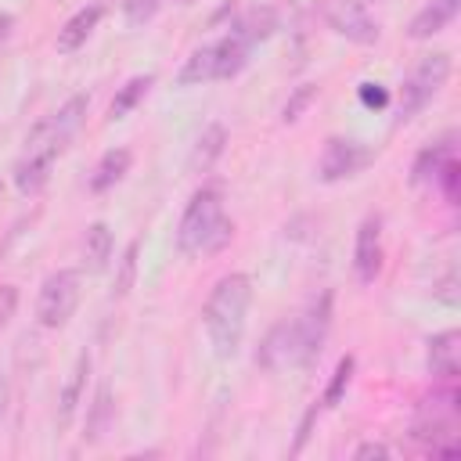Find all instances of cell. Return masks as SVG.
<instances>
[{"label": "cell", "instance_id": "cell-6", "mask_svg": "<svg viewBox=\"0 0 461 461\" xmlns=\"http://www.w3.org/2000/svg\"><path fill=\"white\" fill-rule=\"evenodd\" d=\"M79 303V274L76 270H54L40 285L36 299V321L43 328H61Z\"/></svg>", "mask_w": 461, "mask_h": 461}, {"label": "cell", "instance_id": "cell-19", "mask_svg": "<svg viewBox=\"0 0 461 461\" xmlns=\"http://www.w3.org/2000/svg\"><path fill=\"white\" fill-rule=\"evenodd\" d=\"M108 259H112V230H108V223L97 220V223L86 227V238H83V263H86L90 270H104Z\"/></svg>", "mask_w": 461, "mask_h": 461}, {"label": "cell", "instance_id": "cell-5", "mask_svg": "<svg viewBox=\"0 0 461 461\" xmlns=\"http://www.w3.org/2000/svg\"><path fill=\"white\" fill-rule=\"evenodd\" d=\"M447 76H450V54L447 50H436V54H425L418 65H414V72L403 79V86H400V101H396V122H407V119H414L436 94H439V86L447 83Z\"/></svg>", "mask_w": 461, "mask_h": 461}, {"label": "cell", "instance_id": "cell-11", "mask_svg": "<svg viewBox=\"0 0 461 461\" xmlns=\"http://www.w3.org/2000/svg\"><path fill=\"white\" fill-rule=\"evenodd\" d=\"M86 104H90V97H86V94H76V97H68L54 115H47V119H43V130L50 133V140H54L61 151H65V144L76 137V130L83 126Z\"/></svg>", "mask_w": 461, "mask_h": 461}, {"label": "cell", "instance_id": "cell-18", "mask_svg": "<svg viewBox=\"0 0 461 461\" xmlns=\"http://www.w3.org/2000/svg\"><path fill=\"white\" fill-rule=\"evenodd\" d=\"M450 158H454V144H450V140H439V144L425 148V151L414 158V166H411V184H432V180L439 176V169H443Z\"/></svg>", "mask_w": 461, "mask_h": 461}, {"label": "cell", "instance_id": "cell-24", "mask_svg": "<svg viewBox=\"0 0 461 461\" xmlns=\"http://www.w3.org/2000/svg\"><path fill=\"white\" fill-rule=\"evenodd\" d=\"M133 267H137V241L126 249V256H122V274H119V281H115V295H122L126 288H130V281H133Z\"/></svg>", "mask_w": 461, "mask_h": 461}, {"label": "cell", "instance_id": "cell-14", "mask_svg": "<svg viewBox=\"0 0 461 461\" xmlns=\"http://www.w3.org/2000/svg\"><path fill=\"white\" fill-rule=\"evenodd\" d=\"M457 342H461L457 331H439V335L429 339L425 364H429V375L432 378H443V382H454L457 378V353H461Z\"/></svg>", "mask_w": 461, "mask_h": 461}, {"label": "cell", "instance_id": "cell-2", "mask_svg": "<svg viewBox=\"0 0 461 461\" xmlns=\"http://www.w3.org/2000/svg\"><path fill=\"white\" fill-rule=\"evenodd\" d=\"M249 303H252V281L249 274H223L209 299H205V331L212 342L216 357H234L245 335V317H249Z\"/></svg>", "mask_w": 461, "mask_h": 461}, {"label": "cell", "instance_id": "cell-26", "mask_svg": "<svg viewBox=\"0 0 461 461\" xmlns=\"http://www.w3.org/2000/svg\"><path fill=\"white\" fill-rule=\"evenodd\" d=\"M360 101H364L367 108H385V104H389V94H385L378 83H364V86H360Z\"/></svg>", "mask_w": 461, "mask_h": 461}, {"label": "cell", "instance_id": "cell-8", "mask_svg": "<svg viewBox=\"0 0 461 461\" xmlns=\"http://www.w3.org/2000/svg\"><path fill=\"white\" fill-rule=\"evenodd\" d=\"M324 18L339 36H346V40H353L360 47L378 43V22L367 14L364 0H328Z\"/></svg>", "mask_w": 461, "mask_h": 461}, {"label": "cell", "instance_id": "cell-10", "mask_svg": "<svg viewBox=\"0 0 461 461\" xmlns=\"http://www.w3.org/2000/svg\"><path fill=\"white\" fill-rule=\"evenodd\" d=\"M353 270L360 285H371L382 270V220L367 216L357 230V249H353Z\"/></svg>", "mask_w": 461, "mask_h": 461}, {"label": "cell", "instance_id": "cell-21", "mask_svg": "<svg viewBox=\"0 0 461 461\" xmlns=\"http://www.w3.org/2000/svg\"><path fill=\"white\" fill-rule=\"evenodd\" d=\"M108 425H112V396H108V385H101L97 396H94V403H90L83 439H86V443H97V439L108 432Z\"/></svg>", "mask_w": 461, "mask_h": 461}, {"label": "cell", "instance_id": "cell-1", "mask_svg": "<svg viewBox=\"0 0 461 461\" xmlns=\"http://www.w3.org/2000/svg\"><path fill=\"white\" fill-rule=\"evenodd\" d=\"M328 324H331V295L324 292L306 313H299V317L281 321L277 328H270V335L263 339V346L256 353V364L267 367V371L306 367L321 353L324 335H328Z\"/></svg>", "mask_w": 461, "mask_h": 461}, {"label": "cell", "instance_id": "cell-31", "mask_svg": "<svg viewBox=\"0 0 461 461\" xmlns=\"http://www.w3.org/2000/svg\"><path fill=\"white\" fill-rule=\"evenodd\" d=\"M0 194H4V187H0Z\"/></svg>", "mask_w": 461, "mask_h": 461}, {"label": "cell", "instance_id": "cell-12", "mask_svg": "<svg viewBox=\"0 0 461 461\" xmlns=\"http://www.w3.org/2000/svg\"><path fill=\"white\" fill-rule=\"evenodd\" d=\"M457 7H461V0H429V4L411 18L407 36H411V40H429V36L443 32V29L454 22Z\"/></svg>", "mask_w": 461, "mask_h": 461}, {"label": "cell", "instance_id": "cell-20", "mask_svg": "<svg viewBox=\"0 0 461 461\" xmlns=\"http://www.w3.org/2000/svg\"><path fill=\"white\" fill-rule=\"evenodd\" d=\"M151 83H155V76H133V79H126L122 86H119V94L112 97V108H108V115L112 119H122V115H130L133 108H137V101L151 90Z\"/></svg>", "mask_w": 461, "mask_h": 461}, {"label": "cell", "instance_id": "cell-7", "mask_svg": "<svg viewBox=\"0 0 461 461\" xmlns=\"http://www.w3.org/2000/svg\"><path fill=\"white\" fill-rule=\"evenodd\" d=\"M58 155H61V148L47 137L43 126H36V130L25 137L22 158L14 162V184H18V191H22V194H36V191L47 184L50 166H54Z\"/></svg>", "mask_w": 461, "mask_h": 461}, {"label": "cell", "instance_id": "cell-22", "mask_svg": "<svg viewBox=\"0 0 461 461\" xmlns=\"http://www.w3.org/2000/svg\"><path fill=\"white\" fill-rule=\"evenodd\" d=\"M349 378H353V357H342L339 364H335V371H331V382H328V389H324V407H335L339 400H342V393H346V385H349Z\"/></svg>", "mask_w": 461, "mask_h": 461}, {"label": "cell", "instance_id": "cell-4", "mask_svg": "<svg viewBox=\"0 0 461 461\" xmlns=\"http://www.w3.org/2000/svg\"><path fill=\"white\" fill-rule=\"evenodd\" d=\"M249 47H252V43H249L238 29H230L223 40L198 47V50L184 61V68L176 72V83H180V86H202V83L230 79V76H238V72L245 68Z\"/></svg>", "mask_w": 461, "mask_h": 461}, {"label": "cell", "instance_id": "cell-3", "mask_svg": "<svg viewBox=\"0 0 461 461\" xmlns=\"http://www.w3.org/2000/svg\"><path fill=\"white\" fill-rule=\"evenodd\" d=\"M234 238V223L223 216L220 187H202L191 194L180 227H176V249L184 256H212L227 249Z\"/></svg>", "mask_w": 461, "mask_h": 461}, {"label": "cell", "instance_id": "cell-16", "mask_svg": "<svg viewBox=\"0 0 461 461\" xmlns=\"http://www.w3.org/2000/svg\"><path fill=\"white\" fill-rule=\"evenodd\" d=\"M86 371H90V353H79L65 385H61V396H58V425H68L79 400H83V382H86Z\"/></svg>", "mask_w": 461, "mask_h": 461}, {"label": "cell", "instance_id": "cell-15", "mask_svg": "<svg viewBox=\"0 0 461 461\" xmlns=\"http://www.w3.org/2000/svg\"><path fill=\"white\" fill-rule=\"evenodd\" d=\"M130 162H133V155H130L126 148H108V151L97 158L94 173H90V191H94V194H104L108 187H115V184L126 176Z\"/></svg>", "mask_w": 461, "mask_h": 461}, {"label": "cell", "instance_id": "cell-13", "mask_svg": "<svg viewBox=\"0 0 461 461\" xmlns=\"http://www.w3.org/2000/svg\"><path fill=\"white\" fill-rule=\"evenodd\" d=\"M101 14H104V7L101 4H86V7H79L61 29H58V50L61 54H72V50H79L83 43H86V36L97 29V22H101Z\"/></svg>", "mask_w": 461, "mask_h": 461}, {"label": "cell", "instance_id": "cell-28", "mask_svg": "<svg viewBox=\"0 0 461 461\" xmlns=\"http://www.w3.org/2000/svg\"><path fill=\"white\" fill-rule=\"evenodd\" d=\"M151 11H155V0H130V18H133V22L148 18Z\"/></svg>", "mask_w": 461, "mask_h": 461}, {"label": "cell", "instance_id": "cell-25", "mask_svg": "<svg viewBox=\"0 0 461 461\" xmlns=\"http://www.w3.org/2000/svg\"><path fill=\"white\" fill-rule=\"evenodd\" d=\"M14 306H18V288L14 285H0V328L11 321Z\"/></svg>", "mask_w": 461, "mask_h": 461}, {"label": "cell", "instance_id": "cell-27", "mask_svg": "<svg viewBox=\"0 0 461 461\" xmlns=\"http://www.w3.org/2000/svg\"><path fill=\"white\" fill-rule=\"evenodd\" d=\"M353 457H357V461H367V457H389V447H385V443H360V447L353 450Z\"/></svg>", "mask_w": 461, "mask_h": 461}, {"label": "cell", "instance_id": "cell-23", "mask_svg": "<svg viewBox=\"0 0 461 461\" xmlns=\"http://www.w3.org/2000/svg\"><path fill=\"white\" fill-rule=\"evenodd\" d=\"M313 97H317V86L303 83V86H299V90H295V94L285 101V108H281V119H285V122H295V119L303 115V108H306Z\"/></svg>", "mask_w": 461, "mask_h": 461}, {"label": "cell", "instance_id": "cell-30", "mask_svg": "<svg viewBox=\"0 0 461 461\" xmlns=\"http://www.w3.org/2000/svg\"><path fill=\"white\" fill-rule=\"evenodd\" d=\"M7 400H11V389H7V378L0 375V421L7 418Z\"/></svg>", "mask_w": 461, "mask_h": 461}, {"label": "cell", "instance_id": "cell-17", "mask_svg": "<svg viewBox=\"0 0 461 461\" xmlns=\"http://www.w3.org/2000/svg\"><path fill=\"white\" fill-rule=\"evenodd\" d=\"M223 144H227V130L220 122L205 126L202 137L194 140V151H191V169L194 173H209L216 166V158L223 155Z\"/></svg>", "mask_w": 461, "mask_h": 461}, {"label": "cell", "instance_id": "cell-29", "mask_svg": "<svg viewBox=\"0 0 461 461\" xmlns=\"http://www.w3.org/2000/svg\"><path fill=\"white\" fill-rule=\"evenodd\" d=\"M11 29H14V18H11L7 11H0V43H7V36H11Z\"/></svg>", "mask_w": 461, "mask_h": 461}, {"label": "cell", "instance_id": "cell-9", "mask_svg": "<svg viewBox=\"0 0 461 461\" xmlns=\"http://www.w3.org/2000/svg\"><path fill=\"white\" fill-rule=\"evenodd\" d=\"M367 162V148L364 144H357V140H346V137H328V144H324V151H321V180L324 184H339V180H346V176H353L360 166Z\"/></svg>", "mask_w": 461, "mask_h": 461}]
</instances>
